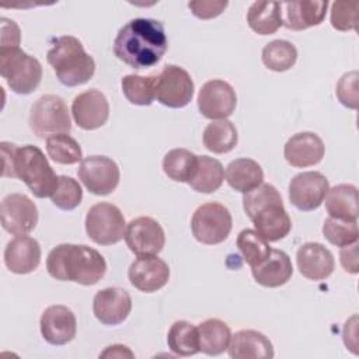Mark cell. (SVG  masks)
I'll list each match as a JSON object with an SVG mask.
<instances>
[{"label": "cell", "mask_w": 359, "mask_h": 359, "mask_svg": "<svg viewBox=\"0 0 359 359\" xmlns=\"http://www.w3.org/2000/svg\"><path fill=\"white\" fill-rule=\"evenodd\" d=\"M168 42L164 27L153 18H133L116 34L114 53L133 69H147L161 60Z\"/></svg>", "instance_id": "6da1fadb"}, {"label": "cell", "mask_w": 359, "mask_h": 359, "mask_svg": "<svg viewBox=\"0 0 359 359\" xmlns=\"http://www.w3.org/2000/svg\"><path fill=\"white\" fill-rule=\"evenodd\" d=\"M46 269L53 279L90 286L105 275L107 262L97 250L88 245L63 243L49 252Z\"/></svg>", "instance_id": "7a4b0ae2"}, {"label": "cell", "mask_w": 359, "mask_h": 359, "mask_svg": "<svg viewBox=\"0 0 359 359\" xmlns=\"http://www.w3.org/2000/svg\"><path fill=\"white\" fill-rule=\"evenodd\" d=\"M243 206L255 231L268 243L279 241L289 234L292 220L279 191L272 184L262 182L255 189L244 194Z\"/></svg>", "instance_id": "3957f363"}, {"label": "cell", "mask_w": 359, "mask_h": 359, "mask_svg": "<svg viewBox=\"0 0 359 359\" xmlns=\"http://www.w3.org/2000/svg\"><path fill=\"white\" fill-rule=\"evenodd\" d=\"M46 59L57 80L67 87L87 83L95 72L94 59L84 50L83 43L72 35L56 38Z\"/></svg>", "instance_id": "277c9868"}, {"label": "cell", "mask_w": 359, "mask_h": 359, "mask_svg": "<svg viewBox=\"0 0 359 359\" xmlns=\"http://www.w3.org/2000/svg\"><path fill=\"white\" fill-rule=\"evenodd\" d=\"M3 177L24 181L36 198L52 196L59 182V175L50 167L43 151L32 144L15 147L13 163L8 170L3 171Z\"/></svg>", "instance_id": "5b68a950"}, {"label": "cell", "mask_w": 359, "mask_h": 359, "mask_svg": "<svg viewBox=\"0 0 359 359\" xmlns=\"http://www.w3.org/2000/svg\"><path fill=\"white\" fill-rule=\"evenodd\" d=\"M0 74L15 94H31L42 80L39 60L20 48H0Z\"/></svg>", "instance_id": "8992f818"}, {"label": "cell", "mask_w": 359, "mask_h": 359, "mask_svg": "<svg viewBox=\"0 0 359 359\" xmlns=\"http://www.w3.org/2000/svg\"><path fill=\"white\" fill-rule=\"evenodd\" d=\"M29 128L41 139L69 133L72 121L63 98L55 94H46L38 98L29 111Z\"/></svg>", "instance_id": "52a82bcc"}, {"label": "cell", "mask_w": 359, "mask_h": 359, "mask_svg": "<svg viewBox=\"0 0 359 359\" xmlns=\"http://www.w3.org/2000/svg\"><path fill=\"white\" fill-rule=\"evenodd\" d=\"M233 227V219L229 209L219 202H206L192 215L191 230L194 237L206 245L223 243Z\"/></svg>", "instance_id": "ba28073f"}, {"label": "cell", "mask_w": 359, "mask_h": 359, "mask_svg": "<svg viewBox=\"0 0 359 359\" xmlns=\"http://www.w3.org/2000/svg\"><path fill=\"white\" fill-rule=\"evenodd\" d=\"M126 222L118 206L109 202L93 205L86 215V233L97 244L111 245L125 238Z\"/></svg>", "instance_id": "9c48e42d"}, {"label": "cell", "mask_w": 359, "mask_h": 359, "mask_svg": "<svg viewBox=\"0 0 359 359\" xmlns=\"http://www.w3.org/2000/svg\"><path fill=\"white\" fill-rule=\"evenodd\" d=\"M157 101L168 108H182L194 97V81L189 73L175 65H165L156 76Z\"/></svg>", "instance_id": "30bf717a"}, {"label": "cell", "mask_w": 359, "mask_h": 359, "mask_svg": "<svg viewBox=\"0 0 359 359\" xmlns=\"http://www.w3.org/2000/svg\"><path fill=\"white\" fill-rule=\"evenodd\" d=\"M79 180L94 195H108L119 184V167L107 156H88L80 161Z\"/></svg>", "instance_id": "8fae6325"}, {"label": "cell", "mask_w": 359, "mask_h": 359, "mask_svg": "<svg viewBox=\"0 0 359 359\" xmlns=\"http://www.w3.org/2000/svg\"><path fill=\"white\" fill-rule=\"evenodd\" d=\"M3 229L13 236L31 233L38 223L36 205L22 194H8L0 205Z\"/></svg>", "instance_id": "7c38bea8"}, {"label": "cell", "mask_w": 359, "mask_h": 359, "mask_svg": "<svg viewBox=\"0 0 359 359\" xmlns=\"http://www.w3.org/2000/svg\"><path fill=\"white\" fill-rule=\"evenodd\" d=\"M125 241L137 257L157 255L165 244V234L157 220L149 216H139L128 223Z\"/></svg>", "instance_id": "4fadbf2b"}, {"label": "cell", "mask_w": 359, "mask_h": 359, "mask_svg": "<svg viewBox=\"0 0 359 359\" xmlns=\"http://www.w3.org/2000/svg\"><path fill=\"white\" fill-rule=\"evenodd\" d=\"M330 189L327 177L318 171H304L294 175L289 184V199L299 210L317 209Z\"/></svg>", "instance_id": "5bb4252c"}, {"label": "cell", "mask_w": 359, "mask_h": 359, "mask_svg": "<svg viewBox=\"0 0 359 359\" xmlns=\"http://www.w3.org/2000/svg\"><path fill=\"white\" fill-rule=\"evenodd\" d=\"M236 105V91L224 80H209L199 90L198 108L199 112L208 119H226L233 114Z\"/></svg>", "instance_id": "9a60e30c"}, {"label": "cell", "mask_w": 359, "mask_h": 359, "mask_svg": "<svg viewBox=\"0 0 359 359\" xmlns=\"http://www.w3.org/2000/svg\"><path fill=\"white\" fill-rule=\"evenodd\" d=\"M72 115L77 126L84 130L101 128L109 116V104L105 94L95 88L80 93L72 102Z\"/></svg>", "instance_id": "2e32d148"}, {"label": "cell", "mask_w": 359, "mask_h": 359, "mask_svg": "<svg viewBox=\"0 0 359 359\" xmlns=\"http://www.w3.org/2000/svg\"><path fill=\"white\" fill-rule=\"evenodd\" d=\"M128 278L137 290L153 293L165 286L170 278V268L165 261L156 255H143L132 262Z\"/></svg>", "instance_id": "e0dca14e"}, {"label": "cell", "mask_w": 359, "mask_h": 359, "mask_svg": "<svg viewBox=\"0 0 359 359\" xmlns=\"http://www.w3.org/2000/svg\"><path fill=\"white\" fill-rule=\"evenodd\" d=\"M41 334L50 345H66L77 332V321L73 311L62 304H53L41 316Z\"/></svg>", "instance_id": "ac0fdd59"}, {"label": "cell", "mask_w": 359, "mask_h": 359, "mask_svg": "<svg viewBox=\"0 0 359 359\" xmlns=\"http://www.w3.org/2000/svg\"><path fill=\"white\" fill-rule=\"evenodd\" d=\"M130 310V294L121 287H105L97 292L93 299L94 316L105 325H118L123 323Z\"/></svg>", "instance_id": "d6986e66"}, {"label": "cell", "mask_w": 359, "mask_h": 359, "mask_svg": "<svg viewBox=\"0 0 359 359\" xmlns=\"http://www.w3.org/2000/svg\"><path fill=\"white\" fill-rule=\"evenodd\" d=\"M325 153L323 139L313 132H300L293 135L283 147L286 161L296 168L318 164Z\"/></svg>", "instance_id": "ffe728a7"}, {"label": "cell", "mask_w": 359, "mask_h": 359, "mask_svg": "<svg viewBox=\"0 0 359 359\" xmlns=\"http://www.w3.org/2000/svg\"><path fill=\"white\" fill-rule=\"evenodd\" d=\"M299 272L310 280L327 279L334 268L335 261L328 248L320 243H304L296 252Z\"/></svg>", "instance_id": "44dd1931"}, {"label": "cell", "mask_w": 359, "mask_h": 359, "mask_svg": "<svg viewBox=\"0 0 359 359\" xmlns=\"http://www.w3.org/2000/svg\"><path fill=\"white\" fill-rule=\"evenodd\" d=\"M41 262V245L29 236H17L4 250V264L13 273L25 275L38 268Z\"/></svg>", "instance_id": "7402d4cb"}, {"label": "cell", "mask_w": 359, "mask_h": 359, "mask_svg": "<svg viewBox=\"0 0 359 359\" xmlns=\"http://www.w3.org/2000/svg\"><path fill=\"white\" fill-rule=\"evenodd\" d=\"M227 351L231 359H271L275 356L272 342L255 330L237 331L231 335Z\"/></svg>", "instance_id": "603a6c76"}, {"label": "cell", "mask_w": 359, "mask_h": 359, "mask_svg": "<svg viewBox=\"0 0 359 359\" xmlns=\"http://www.w3.org/2000/svg\"><path fill=\"white\" fill-rule=\"evenodd\" d=\"M282 7L285 8L283 25L292 31H303L324 21L328 1H289Z\"/></svg>", "instance_id": "cb8c5ba5"}, {"label": "cell", "mask_w": 359, "mask_h": 359, "mask_svg": "<svg viewBox=\"0 0 359 359\" xmlns=\"http://www.w3.org/2000/svg\"><path fill=\"white\" fill-rule=\"evenodd\" d=\"M251 272L261 286L279 287L292 278L293 265L285 251L272 248L268 258L259 266L251 268Z\"/></svg>", "instance_id": "d4e9b609"}, {"label": "cell", "mask_w": 359, "mask_h": 359, "mask_svg": "<svg viewBox=\"0 0 359 359\" xmlns=\"http://www.w3.org/2000/svg\"><path fill=\"white\" fill-rule=\"evenodd\" d=\"M227 184L241 194H247L264 182V171L252 158H236L224 170Z\"/></svg>", "instance_id": "484cf974"}, {"label": "cell", "mask_w": 359, "mask_h": 359, "mask_svg": "<svg viewBox=\"0 0 359 359\" xmlns=\"http://www.w3.org/2000/svg\"><path fill=\"white\" fill-rule=\"evenodd\" d=\"M325 209L330 217L344 222H358V188L338 184L325 195Z\"/></svg>", "instance_id": "4316f807"}, {"label": "cell", "mask_w": 359, "mask_h": 359, "mask_svg": "<svg viewBox=\"0 0 359 359\" xmlns=\"http://www.w3.org/2000/svg\"><path fill=\"white\" fill-rule=\"evenodd\" d=\"M248 27L258 35H272L283 25L282 3L255 1L247 11Z\"/></svg>", "instance_id": "83f0119b"}, {"label": "cell", "mask_w": 359, "mask_h": 359, "mask_svg": "<svg viewBox=\"0 0 359 359\" xmlns=\"http://www.w3.org/2000/svg\"><path fill=\"white\" fill-rule=\"evenodd\" d=\"M199 352L209 356L223 353L230 344L231 331L229 325L219 318H208L198 325Z\"/></svg>", "instance_id": "f1b7e54d"}, {"label": "cell", "mask_w": 359, "mask_h": 359, "mask_svg": "<svg viewBox=\"0 0 359 359\" xmlns=\"http://www.w3.org/2000/svg\"><path fill=\"white\" fill-rule=\"evenodd\" d=\"M223 180L224 168L219 160L209 156H198L196 168L188 184L196 192L212 194L222 187Z\"/></svg>", "instance_id": "f546056e"}, {"label": "cell", "mask_w": 359, "mask_h": 359, "mask_svg": "<svg viewBox=\"0 0 359 359\" xmlns=\"http://www.w3.org/2000/svg\"><path fill=\"white\" fill-rule=\"evenodd\" d=\"M237 142V129L229 119L212 121L203 130V144L212 153H229L236 147Z\"/></svg>", "instance_id": "4dcf8cb0"}, {"label": "cell", "mask_w": 359, "mask_h": 359, "mask_svg": "<svg viewBox=\"0 0 359 359\" xmlns=\"http://www.w3.org/2000/svg\"><path fill=\"white\" fill-rule=\"evenodd\" d=\"M168 348L178 356H192L199 352V335L198 327L194 324L178 320L175 321L167 334Z\"/></svg>", "instance_id": "1f68e13d"}, {"label": "cell", "mask_w": 359, "mask_h": 359, "mask_svg": "<svg viewBox=\"0 0 359 359\" xmlns=\"http://www.w3.org/2000/svg\"><path fill=\"white\" fill-rule=\"evenodd\" d=\"M198 156L187 149H172L163 158L165 175L177 182H189L196 168Z\"/></svg>", "instance_id": "d6a6232c"}, {"label": "cell", "mask_w": 359, "mask_h": 359, "mask_svg": "<svg viewBox=\"0 0 359 359\" xmlns=\"http://www.w3.org/2000/svg\"><path fill=\"white\" fill-rule=\"evenodd\" d=\"M262 63L272 72H286L294 66L297 60L296 46L283 39L268 42L262 49Z\"/></svg>", "instance_id": "836d02e7"}, {"label": "cell", "mask_w": 359, "mask_h": 359, "mask_svg": "<svg viewBox=\"0 0 359 359\" xmlns=\"http://www.w3.org/2000/svg\"><path fill=\"white\" fill-rule=\"evenodd\" d=\"M121 87L126 100L133 105L146 107L156 98V76L128 74L122 79Z\"/></svg>", "instance_id": "e575fe53"}, {"label": "cell", "mask_w": 359, "mask_h": 359, "mask_svg": "<svg viewBox=\"0 0 359 359\" xmlns=\"http://www.w3.org/2000/svg\"><path fill=\"white\" fill-rule=\"evenodd\" d=\"M237 248L241 252L244 261L251 266H259L271 254V247L265 238H262L255 230L244 229L237 236Z\"/></svg>", "instance_id": "d590c367"}, {"label": "cell", "mask_w": 359, "mask_h": 359, "mask_svg": "<svg viewBox=\"0 0 359 359\" xmlns=\"http://www.w3.org/2000/svg\"><path fill=\"white\" fill-rule=\"evenodd\" d=\"M46 153L48 156L65 165L76 164L81 161V147L76 139L67 133H59L46 139Z\"/></svg>", "instance_id": "8d00e7d4"}, {"label": "cell", "mask_w": 359, "mask_h": 359, "mask_svg": "<svg viewBox=\"0 0 359 359\" xmlns=\"http://www.w3.org/2000/svg\"><path fill=\"white\" fill-rule=\"evenodd\" d=\"M323 234L328 243L335 247H346L358 241V222H344L328 217L323 224Z\"/></svg>", "instance_id": "74e56055"}, {"label": "cell", "mask_w": 359, "mask_h": 359, "mask_svg": "<svg viewBox=\"0 0 359 359\" xmlns=\"http://www.w3.org/2000/svg\"><path fill=\"white\" fill-rule=\"evenodd\" d=\"M52 203L62 210L76 209L83 199V191L80 184L67 175H59V182L55 192L50 196Z\"/></svg>", "instance_id": "f35d334b"}, {"label": "cell", "mask_w": 359, "mask_h": 359, "mask_svg": "<svg viewBox=\"0 0 359 359\" xmlns=\"http://www.w3.org/2000/svg\"><path fill=\"white\" fill-rule=\"evenodd\" d=\"M358 1H335L331 8V25L337 31L356 29Z\"/></svg>", "instance_id": "ab89813d"}, {"label": "cell", "mask_w": 359, "mask_h": 359, "mask_svg": "<svg viewBox=\"0 0 359 359\" xmlns=\"http://www.w3.org/2000/svg\"><path fill=\"white\" fill-rule=\"evenodd\" d=\"M358 79L356 70L345 73L337 83V97L342 105L351 109L358 108Z\"/></svg>", "instance_id": "60d3db41"}, {"label": "cell", "mask_w": 359, "mask_h": 359, "mask_svg": "<svg viewBox=\"0 0 359 359\" xmlns=\"http://www.w3.org/2000/svg\"><path fill=\"white\" fill-rule=\"evenodd\" d=\"M227 4L229 1L226 0H194L188 3V7L195 17L201 20H210L220 15L226 10Z\"/></svg>", "instance_id": "b9f144b4"}, {"label": "cell", "mask_w": 359, "mask_h": 359, "mask_svg": "<svg viewBox=\"0 0 359 359\" xmlns=\"http://www.w3.org/2000/svg\"><path fill=\"white\" fill-rule=\"evenodd\" d=\"M1 46L0 48H20L21 34L15 21L1 17Z\"/></svg>", "instance_id": "7bdbcfd3"}, {"label": "cell", "mask_w": 359, "mask_h": 359, "mask_svg": "<svg viewBox=\"0 0 359 359\" xmlns=\"http://www.w3.org/2000/svg\"><path fill=\"white\" fill-rule=\"evenodd\" d=\"M339 261L346 272L358 273V241L341 248Z\"/></svg>", "instance_id": "ee69618b"}, {"label": "cell", "mask_w": 359, "mask_h": 359, "mask_svg": "<svg viewBox=\"0 0 359 359\" xmlns=\"http://www.w3.org/2000/svg\"><path fill=\"white\" fill-rule=\"evenodd\" d=\"M100 358H135L133 352L121 344H115V345H109L105 348V351H102L100 353Z\"/></svg>", "instance_id": "f6af8a7d"}]
</instances>
